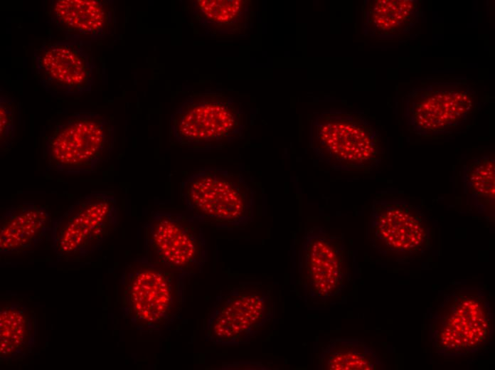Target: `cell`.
Wrapping results in <instances>:
<instances>
[{"label":"cell","mask_w":495,"mask_h":370,"mask_svg":"<svg viewBox=\"0 0 495 370\" xmlns=\"http://www.w3.org/2000/svg\"><path fill=\"white\" fill-rule=\"evenodd\" d=\"M429 318L430 341L440 356H466L492 342L491 303L480 288L461 287L444 293L430 308Z\"/></svg>","instance_id":"1"},{"label":"cell","mask_w":495,"mask_h":370,"mask_svg":"<svg viewBox=\"0 0 495 370\" xmlns=\"http://www.w3.org/2000/svg\"><path fill=\"white\" fill-rule=\"evenodd\" d=\"M183 277L147 257L136 258L125 268L122 278L124 317L142 333L169 327L183 306Z\"/></svg>","instance_id":"2"},{"label":"cell","mask_w":495,"mask_h":370,"mask_svg":"<svg viewBox=\"0 0 495 370\" xmlns=\"http://www.w3.org/2000/svg\"><path fill=\"white\" fill-rule=\"evenodd\" d=\"M311 147L335 171L369 172L384 157L382 137L361 112H324L313 122Z\"/></svg>","instance_id":"3"},{"label":"cell","mask_w":495,"mask_h":370,"mask_svg":"<svg viewBox=\"0 0 495 370\" xmlns=\"http://www.w3.org/2000/svg\"><path fill=\"white\" fill-rule=\"evenodd\" d=\"M180 196L187 214L200 224L234 228L253 218L255 192L238 173L197 169L182 181Z\"/></svg>","instance_id":"4"},{"label":"cell","mask_w":495,"mask_h":370,"mask_svg":"<svg viewBox=\"0 0 495 370\" xmlns=\"http://www.w3.org/2000/svg\"><path fill=\"white\" fill-rule=\"evenodd\" d=\"M115 142V130L102 115L93 111L74 112L58 124L44 144L50 169L66 175L90 174L108 160Z\"/></svg>","instance_id":"5"},{"label":"cell","mask_w":495,"mask_h":370,"mask_svg":"<svg viewBox=\"0 0 495 370\" xmlns=\"http://www.w3.org/2000/svg\"><path fill=\"white\" fill-rule=\"evenodd\" d=\"M119 212L115 195L95 191L52 220L50 232L58 260L77 261L97 250L117 228Z\"/></svg>","instance_id":"6"},{"label":"cell","mask_w":495,"mask_h":370,"mask_svg":"<svg viewBox=\"0 0 495 370\" xmlns=\"http://www.w3.org/2000/svg\"><path fill=\"white\" fill-rule=\"evenodd\" d=\"M147 258L182 276L201 272L208 260L202 228L187 213L154 212L144 226Z\"/></svg>","instance_id":"7"},{"label":"cell","mask_w":495,"mask_h":370,"mask_svg":"<svg viewBox=\"0 0 495 370\" xmlns=\"http://www.w3.org/2000/svg\"><path fill=\"white\" fill-rule=\"evenodd\" d=\"M474 105L475 91L466 83L433 82L408 94L403 117L413 133L437 137L463 124Z\"/></svg>","instance_id":"8"},{"label":"cell","mask_w":495,"mask_h":370,"mask_svg":"<svg viewBox=\"0 0 495 370\" xmlns=\"http://www.w3.org/2000/svg\"><path fill=\"white\" fill-rule=\"evenodd\" d=\"M297 273L304 295L314 302L321 304L339 296L348 277L342 238L321 226L308 228L298 251Z\"/></svg>","instance_id":"9"},{"label":"cell","mask_w":495,"mask_h":370,"mask_svg":"<svg viewBox=\"0 0 495 370\" xmlns=\"http://www.w3.org/2000/svg\"><path fill=\"white\" fill-rule=\"evenodd\" d=\"M368 238L385 256L414 259L429 247L430 228L424 215L410 203L379 200L372 206Z\"/></svg>","instance_id":"10"},{"label":"cell","mask_w":495,"mask_h":370,"mask_svg":"<svg viewBox=\"0 0 495 370\" xmlns=\"http://www.w3.org/2000/svg\"><path fill=\"white\" fill-rule=\"evenodd\" d=\"M171 129L181 145L211 147L237 137L242 130V117L227 98L199 95L188 100L174 113Z\"/></svg>","instance_id":"11"},{"label":"cell","mask_w":495,"mask_h":370,"mask_svg":"<svg viewBox=\"0 0 495 370\" xmlns=\"http://www.w3.org/2000/svg\"><path fill=\"white\" fill-rule=\"evenodd\" d=\"M95 69L90 44L78 37L45 43L34 53L35 78L52 94L82 95L90 91Z\"/></svg>","instance_id":"12"},{"label":"cell","mask_w":495,"mask_h":370,"mask_svg":"<svg viewBox=\"0 0 495 370\" xmlns=\"http://www.w3.org/2000/svg\"><path fill=\"white\" fill-rule=\"evenodd\" d=\"M269 296L258 287H238L218 299L210 316L207 334L218 344H238L252 338L269 320Z\"/></svg>","instance_id":"13"},{"label":"cell","mask_w":495,"mask_h":370,"mask_svg":"<svg viewBox=\"0 0 495 370\" xmlns=\"http://www.w3.org/2000/svg\"><path fill=\"white\" fill-rule=\"evenodd\" d=\"M52 219L47 209L24 201L7 208L0 221V253L6 256L33 251L50 232Z\"/></svg>","instance_id":"14"},{"label":"cell","mask_w":495,"mask_h":370,"mask_svg":"<svg viewBox=\"0 0 495 370\" xmlns=\"http://www.w3.org/2000/svg\"><path fill=\"white\" fill-rule=\"evenodd\" d=\"M48 15L69 36L100 38L110 31L112 9L107 1L58 0L50 4Z\"/></svg>","instance_id":"15"},{"label":"cell","mask_w":495,"mask_h":370,"mask_svg":"<svg viewBox=\"0 0 495 370\" xmlns=\"http://www.w3.org/2000/svg\"><path fill=\"white\" fill-rule=\"evenodd\" d=\"M36 312L17 301H6L0 308V360L11 362L26 358L36 347Z\"/></svg>","instance_id":"16"},{"label":"cell","mask_w":495,"mask_h":370,"mask_svg":"<svg viewBox=\"0 0 495 370\" xmlns=\"http://www.w3.org/2000/svg\"><path fill=\"white\" fill-rule=\"evenodd\" d=\"M416 0H373L363 9V26L369 35L392 39L407 34L418 22Z\"/></svg>","instance_id":"17"},{"label":"cell","mask_w":495,"mask_h":370,"mask_svg":"<svg viewBox=\"0 0 495 370\" xmlns=\"http://www.w3.org/2000/svg\"><path fill=\"white\" fill-rule=\"evenodd\" d=\"M319 368L326 370H381L376 353L357 339L331 340L318 356Z\"/></svg>","instance_id":"18"},{"label":"cell","mask_w":495,"mask_h":370,"mask_svg":"<svg viewBox=\"0 0 495 370\" xmlns=\"http://www.w3.org/2000/svg\"><path fill=\"white\" fill-rule=\"evenodd\" d=\"M494 159L489 156L477 158L464 166V194L471 206L479 213L494 208Z\"/></svg>","instance_id":"19"},{"label":"cell","mask_w":495,"mask_h":370,"mask_svg":"<svg viewBox=\"0 0 495 370\" xmlns=\"http://www.w3.org/2000/svg\"><path fill=\"white\" fill-rule=\"evenodd\" d=\"M246 2L242 0H198L196 4L201 14L208 21L232 25L243 18Z\"/></svg>","instance_id":"20"},{"label":"cell","mask_w":495,"mask_h":370,"mask_svg":"<svg viewBox=\"0 0 495 370\" xmlns=\"http://www.w3.org/2000/svg\"><path fill=\"white\" fill-rule=\"evenodd\" d=\"M15 107L13 102L6 95L0 100V139L3 148L12 144L15 135Z\"/></svg>","instance_id":"21"}]
</instances>
